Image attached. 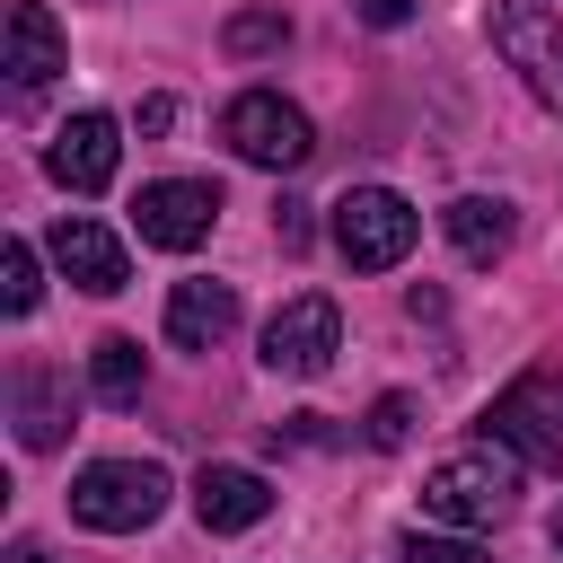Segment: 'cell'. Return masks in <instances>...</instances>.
Returning <instances> with one entry per match:
<instances>
[{
  "label": "cell",
  "instance_id": "cell-1",
  "mask_svg": "<svg viewBox=\"0 0 563 563\" xmlns=\"http://www.w3.org/2000/svg\"><path fill=\"white\" fill-rule=\"evenodd\" d=\"M510 493H519V466H510V449H501L493 431L422 475V510H431L440 528H493V519L510 510Z\"/></svg>",
  "mask_w": 563,
  "mask_h": 563
},
{
  "label": "cell",
  "instance_id": "cell-2",
  "mask_svg": "<svg viewBox=\"0 0 563 563\" xmlns=\"http://www.w3.org/2000/svg\"><path fill=\"white\" fill-rule=\"evenodd\" d=\"M167 510V466L150 457H97L70 475V519L79 528H106V537H132Z\"/></svg>",
  "mask_w": 563,
  "mask_h": 563
},
{
  "label": "cell",
  "instance_id": "cell-3",
  "mask_svg": "<svg viewBox=\"0 0 563 563\" xmlns=\"http://www.w3.org/2000/svg\"><path fill=\"white\" fill-rule=\"evenodd\" d=\"M413 238H422V211H413L405 194H387V185H352V194L334 202V246H343L352 273H387V264H405Z\"/></svg>",
  "mask_w": 563,
  "mask_h": 563
},
{
  "label": "cell",
  "instance_id": "cell-4",
  "mask_svg": "<svg viewBox=\"0 0 563 563\" xmlns=\"http://www.w3.org/2000/svg\"><path fill=\"white\" fill-rule=\"evenodd\" d=\"M220 141H229L246 167H273V176L308 167V150H317L308 114H299L290 97H273V88H246V97H229V114H220Z\"/></svg>",
  "mask_w": 563,
  "mask_h": 563
},
{
  "label": "cell",
  "instance_id": "cell-5",
  "mask_svg": "<svg viewBox=\"0 0 563 563\" xmlns=\"http://www.w3.org/2000/svg\"><path fill=\"white\" fill-rule=\"evenodd\" d=\"M493 53L528 79L537 106L563 114V18L545 0H493Z\"/></svg>",
  "mask_w": 563,
  "mask_h": 563
},
{
  "label": "cell",
  "instance_id": "cell-6",
  "mask_svg": "<svg viewBox=\"0 0 563 563\" xmlns=\"http://www.w3.org/2000/svg\"><path fill=\"white\" fill-rule=\"evenodd\" d=\"M484 431H493L501 449H519V457H537V466L563 475V369H528V378H510V387L493 396Z\"/></svg>",
  "mask_w": 563,
  "mask_h": 563
},
{
  "label": "cell",
  "instance_id": "cell-7",
  "mask_svg": "<svg viewBox=\"0 0 563 563\" xmlns=\"http://www.w3.org/2000/svg\"><path fill=\"white\" fill-rule=\"evenodd\" d=\"M334 352H343V308L325 290H299V299L273 308V325H264V369L273 378H325Z\"/></svg>",
  "mask_w": 563,
  "mask_h": 563
},
{
  "label": "cell",
  "instance_id": "cell-8",
  "mask_svg": "<svg viewBox=\"0 0 563 563\" xmlns=\"http://www.w3.org/2000/svg\"><path fill=\"white\" fill-rule=\"evenodd\" d=\"M211 220H220V185H202V176H158V185H141V202H132L141 246H167V255H194V246L211 238Z\"/></svg>",
  "mask_w": 563,
  "mask_h": 563
},
{
  "label": "cell",
  "instance_id": "cell-9",
  "mask_svg": "<svg viewBox=\"0 0 563 563\" xmlns=\"http://www.w3.org/2000/svg\"><path fill=\"white\" fill-rule=\"evenodd\" d=\"M53 264H62L79 290H97V299H114V290L132 282L123 238H114L106 220H88V211H62V220H53Z\"/></svg>",
  "mask_w": 563,
  "mask_h": 563
},
{
  "label": "cell",
  "instance_id": "cell-10",
  "mask_svg": "<svg viewBox=\"0 0 563 563\" xmlns=\"http://www.w3.org/2000/svg\"><path fill=\"white\" fill-rule=\"evenodd\" d=\"M44 167L70 185V194H106L114 185V167H123V141H114V114H70L62 132H53V150H44Z\"/></svg>",
  "mask_w": 563,
  "mask_h": 563
},
{
  "label": "cell",
  "instance_id": "cell-11",
  "mask_svg": "<svg viewBox=\"0 0 563 563\" xmlns=\"http://www.w3.org/2000/svg\"><path fill=\"white\" fill-rule=\"evenodd\" d=\"M194 519H202L211 537H246V528L273 519V484H264L255 466H202V475H194Z\"/></svg>",
  "mask_w": 563,
  "mask_h": 563
},
{
  "label": "cell",
  "instance_id": "cell-12",
  "mask_svg": "<svg viewBox=\"0 0 563 563\" xmlns=\"http://www.w3.org/2000/svg\"><path fill=\"white\" fill-rule=\"evenodd\" d=\"M238 325V290L229 282H176L167 290V343L176 352H211Z\"/></svg>",
  "mask_w": 563,
  "mask_h": 563
},
{
  "label": "cell",
  "instance_id": "cell-13",
  "mask_svg": "<svg viewBox=\"0 0 563 563\" xmlns=\"http://www.w3.org/2000/svg\"><path fill=\"white\" fill-rule=\"evenodd\" d=\"M53 70H62V26H53V9H44V0H9V79H18V97H35Z\"/></svg>",
  "mask_w": 563,
  "mask_h": 563
},
{
  "label": "cell",
  "instance_id": "cell-14",
  "mask_svg": "<svg viewBox=\"0 0 563 563\" xmlns=\"http://www.w3.org/2000/svg\"><path fill=\"white\" fill-rule=\"evenodd\" d=\"M440 229H449V246H457L466 264H493V255L510 246V202H493V194H457V202L440 211Z\"/></svg>",
  "mask_w": 563,
  "mask_h": 563
},
{
  "label": "cell",
  "instance_id": "cell-15",
  "mask_svg": "<svg viewBox=\"0 0 563 563\" xmlns=\"http://www.w3.org/2000/svg\"><path fill=\"white\" fill-rule=\"evenodd\" d=\"M88 387H97V405H141V387H150V352H141L132 334H97V352H88Z\"/></svg>",
  "mask_w": 563,
  "mask_h": 563
},
{
  "label": "cell",
  "instance_id": "cell-16",
  "mask_svg": "<svg viewBox=\"0 0 563 563\" xmlns=\"http://www.w3.org/2000/svg\"><path fill=\"white\" fill-rule=\"evenodd\" d=\"M9 405H18V440H26V449H53V440H62V422H70V405H62L53 369H35V361L9 378Z\"/></svg>",
  "mask_w": 563,
  "mask_h": 563
},
{
  "label": "cell",
  "instance_id": "cell-17",
  "mask_svg": "<svg viewBox=\"0 0 563 563\" xmlns=\"http://www.w3.org/2000/svg\"><path fill=\"white\" fill-rule=\"evenodd\" d=\"M220 44H229L238 62H255V53H282V44H290V18H282V9H238V18L220 26Z\"/></svg>",
  "mask_w": 563,
  "mask_h": 563
},
{
  "label": "cell",
  "instance_id": "cell-18",
  "mask_svg": "<svg viewBox=\"0 0 563 563\" xmlns=\"http://www.w3.org/2000/svg\"><path fill=\"white\" fill-rule=\"evenodd\" d=\"M35 290H44V282H35V246H26V238H9V246H0V308H9V317H26V308H35Z\"/></svg>",
  "mask_w": 563,
  "mask_h": 563
},
{
  "label": "cell",
  "instance_id": "cell-19",
  "mask_svg": "<svg viewBox=\"0 0 563 563\" xmlns=\"http://www.w3.org/2000/svg\"><path fill=\"white\" fill-rule=\"evenodd\" d=\"M396 563H484V545H475V537H422V528H413V537L396 545Z\"/></svg>",
  "mask_w": 563,
  "mask_h": 563
},
{
  "label": "cell",
  "instance_id": "cell-20",
  "mask_svg": "<svg viewBox=\"0 0 563 563\" xmlns=\"http://www.w3.org/2000/svg\"><path fill=\"white\" fill-rule=\"evenodd\" d=\"M413 440V396H378L369 405V449H405Z\"/></svg>",
  "mask_w": 563,
  "mask_h": 563
},
{
  "label": "cell",
  "instance_id": "cell-21",
  "mask_svg": "<svg viewBox=\"0 0 563 563\" xmlns=\"http://www.w3.org/2000/svg\"><path fill=\"white\" fill-rule=\"evenodd\" d=\"M273 229H282V246H308V202H282Z\"/></svg>",
  "mask_w": 563,
  "mask_h": 563
},
{
  "label": "cell",
  "instance_id": "cell-22",
  "mask_svg": "<svg viewBox=\"0 0 563 563\" xmlns=\"http://www.w3.org/2000/svg\"><path fill=\"white\" fill-rule=\"evenodd\" d=\"M352 9H361L369 26H405V18H413V0H352Z\"/></svg>",
  "mask_w": 563,
  "mask_h": 563
},
{
  "label": "cell",
  "instance_id": "cell-23",
  "mask_svg": "<svg viewBox=\"0 0 563 563\" xmlns=\"http://www.w3.org/2000/svg\"><path fill=\"white\" fill-rule=\"evenodd\" d=\"M9 563H53V554H44L35 537H18V545H9Z\"/></svg>",
  "mask_w": 563,
  "mask_h": 563
},
{
  "label": "cell",
  "instance_id": "cell-24",
  "mask_svg": "<svg viewBox=\"0 0 563 563\" xmlns=\"http://www.w3.org/2000/svg\"><path fill=\"white\" fill-rule=\"evenodd\" d=\"M554 545H563V510H554Z\"/></svg>",
  "mask_w": 563,
  "mask_h": 563
}]
</instances>
